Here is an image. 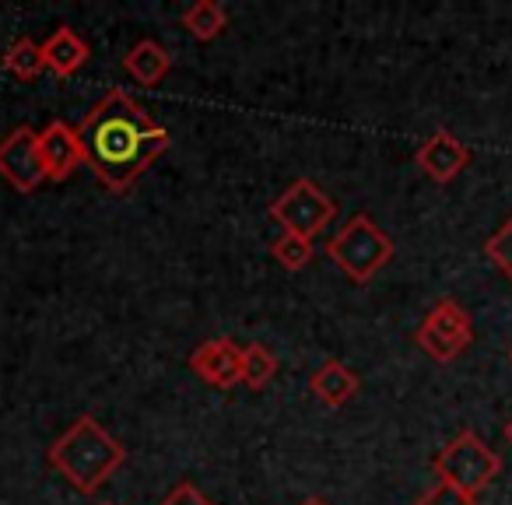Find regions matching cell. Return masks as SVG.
Returning a JSON list of instances; mask_svg holds the SVG:
<instances>
[{"instance_id":"4","label":"cell","mask_w":512,"mask_h":505,"mask_svg":"<svg viewBox=\"0 0 512 505\" xmlns=\"http://www.w3.org/2000/svg\"><path fill=\"white\" fill-rule=\"evenodd\" d=\"M432 470L439 481L456 484V488H463L467 495H481L498 477L502 460H498L495 449L477 439L474 432H460L453 442H446V446L432 456Z\"/></svg>"},{"instance_id":"5","label":"cell","mask_w":512,"mask_h":505,"mask_svg":"<svg viewBox=\"0 0 512 505\" xmlns=\"http://www.w3.org/2000/svg\"><path fill=\"white\" fill-rule=\"evenodd\" d=\"M334 214H337L334 200H330L327 193H323V186H316L313 179H295V183L271 204V218L281 225V232L299 235V239H309V242L334 221Z\"/></svg>"},{"instance_id":"12","label":"cell","mask_w":512,"mask_h":505,"mask_svg":"<svg viewBox=\"0 0 512 505\" xmlns=\"http://www.w3.org/2000/svg\"><path fill=\"white\" fill-rule=\"evenodd\" d=\"M309 390L327 407H344L358 393V372L344 362H323L309 379Z\"/></svg>"},{"instance_id":"21","label":"cell","mask_w":512,"mask_h":505,"mask_svg":"<svg viewBox=\"0 0 512 505\" xmlns=\"http://www.w3.org/2000/svg\"><path fill=\"white\" fill-rule=\"evenodd\" d=\"M302 505H330V502H327V498H306Z\"/></svg>"},{"instance_id":"7","label":"cell","mask_w":512,"mask_h":505,"mask_svg":"<svg viewBox=\"0 0 512 505\" xmlns=\"http://www.w3.org/2000/svg\"><path fill=\"white\" fill-rule=\"evenodd\" d=\"M0 176L18 193H32L43 183V158H39V130L18 127L0 141Z\"/></svg>"},{"instance_id":"13","label":"cell","mask_w":512,"mask_h":505,"mask_svg":"<svg viewBox=\"0 0 512 505\" xmlns=\"http://www.w3.org/2000/svg\"><path fill=\"white\" fill-rule=\"evenodd\" d=\"M123 67H127V74L137 81V85L155 88L158 81L172 71V57L165 53V46L155 43V39H141V43L123 57Z\"/></svg>"},{"instance_id":"14","label":"cell","mask_w":512,"mask_h":505,"mask_svg":"<svg viewBox=\"0 0 512 505\" xmlns=\"http://www.w3.org/2000/svg\"><path fill=\"white\" fill-rule=\"evenodd\" d=\"M183 29L193 39H200V43H211V39H218L228 29V15L218 0H197V4H190L183 11Z\"/></svg>"},{"instance_id":"22","label":"cell","mask_w":512,"mask_h":505,"mask_svg":"<svg viewBox=\"0 0 512 505\" xmlns=\"http://www.w3.org/2000/svg\"><path fill=\"white\" fill-rule=\"evenodd\" d=\"M505 442H509V446H512V421H509V425H505Z\"/></svg>"},{"instance_id":"23","label":"cell","mask_w":512,"mask_h":505,"mask_svg":"<svg viewBox=\"0 0 512 505\" xmlns=\"http://www.w3.org/2000/svg\"><path fill=\"white\" fill-rule=\"evenodd\" d=\"M509 358H512V355H509Z\"/></svg>"},{"instance_id":"10","label":"cell","mask_w":512,"mask_h":505,"mask_svg":"<svg viewBox=\"0 0 512 505\" xmlns=\"http://www.w3.org/2000/svg\"><path fill=\"white\" fill-rule=\"evenodd\" d=\"M414 158H418V169L425 172L428 179H435V183H453L470 165V148L460 137L449 134V130H435V134L421 144Z\"/></svg>"},{"instance_id":"17","label":"cell","mask_w":512,"mask_h":505,"mask_svg":"<svg viewBox=\"0 0 512 505\" xmlns=\"http://www.w3.org/2000/svg\"><path fill=\"white\" fill-rule=\"evenodd\" d=\"M271 253H274V260H278V264L285 267V271H302V267H306L309 260H313V242L299 239V235L281 232L278 239H274Z\"/></svg>"},{"instance_id":"6","label":"cell","mask_w":512,"mask_h":505,"mask_svg":"<svg viewBox=\"0 0 512 505\" xmlns=\"http://www.w3.org/2000/svg\"><path fill=\"white\" fill-rule=\"evenodd\" d=\"M418 348L435 362H453L456 355L470 348L474 341V323H470L467 309L453 299H439L432 306V313L425 316V323L418 327Z\"/></svg>"},{"instance_id":"11","label":"cell","mask_w":512,"mask_h":505,"mask_svg":"<svg viewBox=\"0 0 512 505\" xmlns=\"http://www.w3.org/2000/svg\"><path fill=\"white\" fill-rule=\"evenodd\" d=\"M88 57H92V50H88V43L71 29V25H60V29L43 43L46 71L60 74V78H71V74H78L81 67L88 64Z\"/></svg>"},{"instance_id":"1","label":"cell","mask_w":512,"mask_h":505,"mask_svg":"<svg viewBox=\"0 0 512 505\" xmlns=\"http://www.w3.org/2000/svg\"><path fill=\"white\" fill-rule=\"evenodd\" d=\"M78 134L85 162L113 193H127L172 144L169 130L151 120L123 88L106 92L81 116Z\"/></svg>"},{"instance_id":"20","label":"cell","mask_w":512,"mask_h":505,"mask_svg":"<svg viewBox=\"0 0 512 505\" xmlns=\"http://www.w3.org/2000/svg\"><path fill=\"white\" fill-rule=\"evenodd\" d=\"M158 505H214V502L193 481H179Z\"/></svg>"},{"instance_id":"8","label":"cell","mask_w":512,"mask_h":505,"mask_svg":"<svg viewBox=\"0 0 512 505\" xmlns=\"http://www.w3.org/2000/svg\"><path fill=\"white\" fill-rule=\"evenodd\" d=\"M190 369L193 376H200L214 390H232V386L242 383V348L228 337L204 341L190 355Z\"/></svg>"},{"instance_id":"16","label":"cell","mask_w":512,"mask_h":505,"mask_svg":"<svg viewBox=\"0 0 512 505\" xmlns=\"http://www.w3.org/2000/svg\"><path fill=\"white\" fill-rule=\"evenodd\" d=\"M278 376V358L264 344H242V383L249 390H264Z\"/></svg>"},{"instance_id":"9","label":"cell","mask_w":512,"mask_h":505,"mask_svg":"<svg viewBox=\"0 0 512 505\" xmlns=\"http://www.w3.org/2000/svg\"><path fill=\"white\" fill-rule=\"evenodd\" d=\"M39 158H43V176L50 183L67 179L81 162H85V144H81L78 127L53 120L46 130H39Z\"/></svg>"},{"instance_id":"18","label":"cell","mask_w":512,"mask_h":505,"mask_svg":"<svg viewBox=\"0 0 512 505\" xmlns=\"http://www.w3.org/2000/svg\"><path fill=\"white\" fill-rule=\"evenodd\" d=\"M484 253H488L491 264H495L498 271L512 281V218H505L502 225H498V232L488 235V242H484Z\"/></svg>"},{"instance_id":"19","label":"cell","mask_w":512,"mask_h":505,"mask_svg":"<svg viewBox=\"0 0 512 505\" xmlns=\"http://www.w3.org/2000/svg\"><path fill=\"white\" fill-rule=\"evenodd\" d=\"M418 505H477V495H467L463 488L449 481H439L425 498H418Z\"/></svg>"},{"instance_id":"2","label":"cell","mask_w":512,"mask_h":505,"mask_svg":"<svg viewBox=\"0 0 512 505\" xmlns=\"http://www.w3.org/2000/svg\"><path fill=\"white\" fill-rule=\"evenodd\" d=\"M127 463V449L92 418H78L50 446V467L81 495H95Z\"/></svg>"},{"instance_id":"15","label":"cell","mask_w":512,"mask_h":505,"mask_svg":"<svg viewBox=\"0 0 512 505\" xmlns=\"http://www.w3.org/2000/svg\"><path fill=\"white\" fill-rule=\"evenodd\" d=\"M4 71L15 74L22 81H32L46 71V60H43V43H32V39H15L4 53Z\"/></svg>"},{"instance_id":"3","label":"cell","mask_w":512,"mask_h":505,"mask_svg":"<svg viewBox=\"0 0 512 505\" xmlns=\"http://www.w3.org/2000/svg\"><path fill=\"white\" fill-rule=\"evenodd\" d=\"M327 253L355 285H369L393 257V239L369 218L355 214L337 235H330Z\"/></svg>"}]
</instances>
